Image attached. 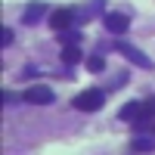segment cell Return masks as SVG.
Listing matches in <instances>:
<instances>
[{
	"label": "cell",
	"mask_w": 155,
	"mask_h": 155,
	"mask_svg": "<svg viewBox=\"0 0 155 155\" xmlns=\"http://www.w3.org/2000/svg\"><path fill=\"white\" fill-rule=\"evenodd\" d=\"M84 56H81V47H62V62L65 65H78Z\"/></svg>",
	"instance_id": "cell-10"
},
{
	"label": "cell",
	"mask_w": 155,
	"mask_h": 155,
	"mask_svg": "<svg viewBox=\"0 0 155 155\" xmlns=\"http://www.w3.org/2000/svg\"><path fill=\"white\" fill-rule=\"evenodd\" d=\"M152 149H155V140H143V137L134 140V152H152Z\"/></svg>",
	"instance_id": "cell-11"
},
{
	"label": "cell",
	"mask_w": 155,
	"mask_h": 155,
	"mask_svg": "<svg viewBox=\"0 0 155 155\" xmlns=\"http://www.w3.org/2000/svg\"><path fill=\"white\" fill-rule=\"evenodd\" d=\"M106 28L109 34H124L127 28H130V16H124V12H106Z\"/></svg>",
	"instance_id": "cell-3"
},
{
	"label": "cell",
	"mask_w": 155,
	"mask_h": 155,
	"mask_svg": "<svg viewBox=\"0 0 155 155\" xmlns=\"http://www.w3.org/2000/svg\"><path fill=\"white\" fill-rule=\"evenodd\" d=\"M84 62H87V71H93V74H102V71H106V56H99V53L87 56Z\"/></svg>",
	"instance_id": "cell-9"
},
{
	"label": "cell",
	"mask_w": 155,
	"mask_h": 155,
	"mask_svg": "<svg viewBox=\"0 0 155 155\" xmlns=\"http://www.w3.org/2000/svg\"><path fill=\"white\" fill-rule=\"evenodd\" d=\"M3 99H6V102H16L19 96H16V93H12V90H3Z\"/></svg>",
	"instance_id": "cell-14"
},
{
	"label": "cell",
	"mask_w": 155,
	"mask_h": 155,
	"mask_svg": "<svg viewBox=\"0 0 155 155\" xmlns=\"http://www.w3.org/2000/svg\"><path fill=\"white\" fill-rule=\"evenodd\" d=\"M140 121H152V124H155V96L146 99V112H143V118H140Z\"/></svg>",
	"instance_id": "cell-12"
},
{
	"label": "cell",
	"mask_w": 155,
	"mask_h": 155,
	"mask_svg": "<svg viewBox=\"0 0 155 155\" xmlns=\"http://www.w3.org/2000/svg\"><path fill=\"white\" fill-rule=\"evenodd\" d=\"M9 44H12V28L3 25V47H9Z\"/></svg>",
	"instance_id": "cell-13"
},
{
	"label": "cell",
	"mask_w": 155,
	"mask_h": 155,
	"mask_svg": "<svg viewBox=\"0 0 155 155\" xmlns=\"http://www.w3.org/2000/svg\"><path fill=\"white\" fill-rule=\"evenodd\" d=\"M118 53H124V56H127V62H134L137 68H146V71L152 68V59H149V56H143V53H140L137 47H130V44H118Z\"/></svg>",
	"instance_id": "cell-4"
},
{
	"label": "cell",
	"mask_w": 155,
	"mask_h": 155,
	"mask_svg": "<svg viewBox=\"0 0 155 155\" xmlns=\"http://www.w3.org/2000/svg\"><path fill=\"white\" fill-rule=\"evenodd\" d=\"M56 37H59V44H62V47H78V44H81V31H74V28L59 31Z\"/></svg>",
	"instance_id": "cell-8"
},
{
	"label": "cell",
	"mask_w": 155,
	"mask_h": 155,
	"mask_svg": "<svg viewBox=\"0 0 155 155\" xmlns=\"http://www.w3.org/2000/svg\"><path fill=\"white\" fill-rule=\"evenodd\" d=\"M152 130H155V127H152Z\"/></svg>",
	"instance_id": "cell-15"
},
{
	"label": "cell",
	"mask_w": 155,
	"mask_h": 155,
	"mask_svg": "<svg viewBox=\"0 0 155 155\" xmlns=\"http://www.w3.org/2000/svg\"><path fill=\"white\" fill-rule=\"evenodd\" d=\"M71 19H74L71 9H56V12H50V28H53L56 34L59 31H68L71 28Z\"/></svg>",
	"instance_id": "cell-5"
},
{
	"label": "cell",
	"mask_w": 155,
	"mask_h": 155,
	"mask_svg": "<svg viewBox=\"0 0 155 155\" xmlns=\"http://www.w3.org/2000/svg\"><path fill=\"white\" fill-rule=\"evenodd\" d=\"M102 102H106V93L93 87V90H84V93L74 96V109H78V112H99Z\"/></svg>",
	"instance_id": "cell-1"
},
{
	"label": "cell",
	"mask_w": 155,
	"mask_h": 155,
	"mask_svg": "<svg viewBox=\"0 0 155 155\" xmlns=\"http://www.w3.org/2000/svg\"><path fill=\"white\" fill-rule=\"evenodd\" d=\"M143 112H146V102L134 99V102H127V106L118 112V118H121V121H140V118H143Z\"/></svg>",
	"instance_id": "cell-6"
},
{
	"label": "cell",
	"mask_w": 155,
	"mask_h": 155,
	"mask_svg": "<svg viewBox=\"0 0 155 155\" xmlns=\"http://www.w3.org/2000/svg\"><path fill=\"white\" fill-rule=\"evenodd\" d=\"M44 16H47V6H44V3H28L25 12H22V22H25V25H34V22H41Z\"/></svg>",
	"instance_id": "cell-7"
},
{
	"label": "cell",
	"mask_w": 155,
	"mask_h": 155,
	"mask_svg": "<svg viewBox=\"0 0 155 155\" xmlns=\"http://www.w3.org/2000/svg\"><path fill=\"white\" fill-rule=\"evenodd\" d=\"M22 99L31 102V106H50V102H56V93H53V87H47V84H34L28 90H22Z\"/></svg>",
	"instance_id": "cell-2"
}]
</instances>
